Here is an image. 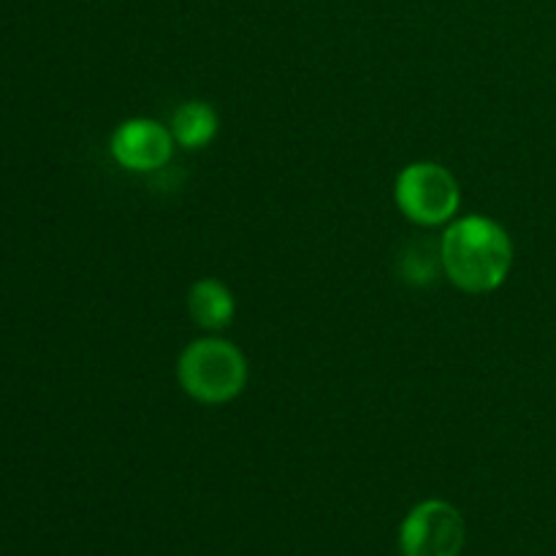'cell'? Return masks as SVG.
Masks as SVG:
<instances>
[{
    "mask_svg": "<svg viewBox=\"0 0 556 556\" xmlns=\"http://www.w3.org/2000/svg\"><path fill=\"white\" fill-rule=\"evenodd\" d=\"M440 269L472 296L497 291L514 269V239L494 217H454L440 237Z\"/></svg>",
    "mask_w": 556,
    "mask_h": 556,
    "instance_id": "obj_1",
    "label": "cell"
},
{
    "mask_svg": "<svg viewBox=\"0 0 556 556\" xmlns=\"http://www.w3.org/2000/svg\"><path fill=\"white\" fill-rule=\"evenodd\" d=\"M394 204L421 228L448 226L462 206L459 179L443 163H407L394 179Z\"/></svg>",
    "mask_w": 556,
    "mask_h": 556,
    "instance_id": "obj_3",
    "label": "cell"
},
{
    "mask_svg": "<svg viewBox=\"0 0 556 556\" xmlns=\"http://www.w3.org/2000/svg\"><path fill=\"white\" fill-rule=\"evenodd\" d=\"M217 112L206 101H185L172 114V136L182 150H204L217 136Z\"/></svg>",
    "mask_w": 556,
    "mask_h": 556,
    "instance_id": "obj_7",
    "label": "cell"
},
{
    "mask_svg": "<svg viewBox=\"0 0 556 556\" xmlns=\"http://www.w3.org/2000/svg\"><path fill=\"white\" fill-rule=\"evenodd\" d=\"M248 358L223 337L193 340L177 358L179 389L193 402L220 407L248 389Z\"/></svg>",
    "mask_w": 556,
    "mask_h": 556,
    "instance_id": "obj_2",
    "label": "cell"
},
{
    "mask_svg": "<svg viewBox=\"0 0 556 556\" xmlns=\"http://www.w3.org/2000/svg\"><path fill=\"white\" fill-rule=\"evenodd\" d=\"M465 519L445 500H424L400 527L402 556H459L465 548Z\"/></svg>",
    "mask_w": 556,
    "mask_h": 556,
    "instance_id": "obj_4",
    "label": "cell"
},
{
    "mask_svg": "<svg viewBox=\"0 0 556 556\" xmlns=\"http://www.w3.org/2000/svg\"><path fill=\"white\" fill-rule=\"evenodd\" d=\"M172 128L150 117L123 119L109 136V155L130 174L161 172L174 157Z\"/></svg>",
    "mask_w": 556,
    "mask_h": 556,
    "instance_id": "obj_5",
    "label": "cell"
},
{
    "mask_svg": "<svg viewBox=\"0 0 556 556\" xmlns=\"http://www.w3.org/2000/svg\"><path fill=\"white\" fill-rule=\"evenodd\" d=\"M188 313L204 331H223L237 315V299L226 282L215 277H201L188 291Z\"/></svg>",
    "mask_w": 556,
    "mask_h": 556,
    "instance_id": "obj_6",
    "label": "cell"
}]
</instances>
